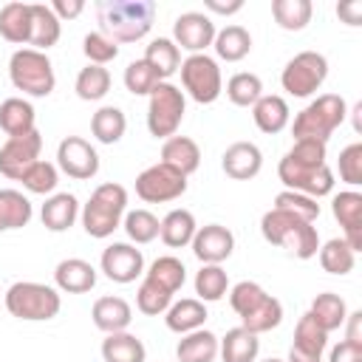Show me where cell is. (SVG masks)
Wrapping results in <instances>:
<instances>
[{"label": "cell", "instance_id": "obj_1", "mask_svg": "<svg viewBox=\"0 0 362 362\" xmlns=\"http://www.w3.org/2000/svg\"><path fill=\"white\" fill-rule=\"evenodd\" d=\"M328 147L314 139H297L291 150L277 164V178L291 192H303L308 198H322L334 192V170L328 167Z\"/></svg>", "mask_w": 362, "mask_h": 362}, {"label": "cell", "instance_id": "obj_2", "mask_svg": "<svg viewBox=\"0 0 362 362\" xmlns=\"http://www.w3.org/2000/svg\"><path fill=\"white\" fill-rule=\"evenodd\" d=\"M96 20H99V31L116 45L136 42L150 34L156 20V3L153 0H99Z\"/></svg>", "mask_w": 362, "mask_h": 362}, {"label": "cell", "instance_id": "obj_3", "mask_svg": "<svg viewBox=\"0 0 362 362\" xmlns=\"http://www.w3.org/2000/svg\"><path fill=\"white\" fill-rule=\"evenodd\" d=\"M229 305L240 317V328L249 334H266L283 322V303L272 297L260 283L240 280L229 288Z\"/></svg>", "mask_w": 362, "mask_h": 362}, {"label": "cell", "instance_id": "obj_4", "mask_svg": "<svg viewBox=\"0 0 362 362\" xmlns=\"http://www.w3.org/2000/svg\"><path fill=\"white\" fill-rule=\"evenodd\" d=\"M260 235L272 246H280V249L291 252L300 260H311L320 252V232H317V226L303 221V218H294L288 212H280L274 206L269 212H263Z\"/></svg>", "mask_w": 362, "mask_h": 362}, {"label": "cell", "instance_id": "obj_5", "mask_svg": "<svg viewBox=\"0 0 362 362\" xmlns=\"http://www.w3.org/2000/svg\"><path fill=\"white\" fill-rule=\"evenodd\" d=\"M127 212V189L116 181H107V184H99L88 204L82 206L79 218H82V229L90 235V238H110L119 226H122V218Z\"/></svg>", "mask_w": 362, "mask_h": 362}, {"label": "cell", "instance_id": "obj_6", "mask_svg": "<svg viewBox=\"0 0 362 362\" xmlns=\"http://www.w3.org/2000/svg\"><path fill=\"white\" fill-rule=\"evenodd\" d=\"M348 119V105L339 93H322L317 96L314 102H308L297 116H294V124H291V133H294V141L297 139H314V141H322L328 144L331 133Z\"/></svg>", "mask_w": 362, "mask_h": 362}, {"label": "cell", "instance_id": "obj_7", "mask_svg": "<svg viewBox=\"0 0 362 362\" xmlns=\"http://www.w3.org/2000/svg\"><path fill=\"white\" fill-rule=\"evenodd\" d=\"M62 308V297L54 286L45 283H34V280H20L11 283L6 291V311L17 320L25 322H42V320H54Z\"/></svg>", "mask_w": 362, "mask_h": 362}, {"label": "cell", "instance_id": "obj_8", "mask_svg": "<svg viewBox=\"0 0 362 362\" xmlns=\"http://www.w3.org/2000/svg\"><path fill=\"white\" fill-rule=\"evenodd\" d=\"M8 76H11V85L28 96H48L57 85V76H54V65L48 59V54L42 51H34V48H20L11 54L8 59Z\"/></svg>", "mask_w": 362, "mask_h": 362}, {"label": "cell", "instance_id": "obj_9", "mask_svg": "<svg viewBox=\"0 0 362 362\" xmlns=\"http://www.w3.org/2000/svg\"><path fill=\"white\" fill-rule=\"evenodd\" d=\"M187 99L184 90L173 82H158L147 96V130L156 139H170L184 122Z\"/></svg>", "mask_w": 362, "mask_h": 362}, {"label": "cell", "instance_id": "obj_10", "mask_svg": "<svg viewBox=\"0 0 362 362\" xmlns=\"http://www.w3.org/2000/svg\"><path fill=\"white\" fill-rule=\"evenodd\" d=\"M325 76H328V59L320 51H300L286 62L280 74V85L288 96L305 99L322 88Z\"/></svg>", "mask_w": 362, "mask_h": 362}, {"label": "cell", "instance_id": "obj_11", "mask_svg": "<svg viewBox=\"0 0 362 362\" xmlns=\"http://www.w3.org/2000/svg\"><path fill=\"white\" fill-rule=\"evenodd\" d=\"M181 85L198 105H212L223 93V76L209 54H189L181 62Z\"/></svg>", "mask_w": 362, "mask_h": 362}, {"label": "cell", "instance_id": "obj_12", "mask_svg": "<svg viewBox=\"0 0 362 362\" xmlns=\"http://www.w3.org/2000/svg\"><path fill=\"white\" fill-rule=\"evenodd\" d=\"M187 192V175L167 164H150L136 175V195L144 204H167Z\"/></svg>", "mask_w": 362, "mask_h": 362}, {"label": "cell", "instance_id": "obj_13", "mask_svg": "<svg viewBox=\"0 0 362 362\" xmlns=\"http://www.w3.org/2000/svg\"><path fill=\"white\" fill-rule=\"evenodd\" d=\"M57 170H62L68 178L90 181L99 173V156L82 136H65L57 147Z\"/></svg>", "mask_w": 362, "mask_h": 362}, {"label": "cell", "instance_id": "obj_14", "mask_svg": "<svg viewBox=\"0 0 362 362\" xmlns=\"http://www.w3.org/2000/svg\"><path fill=\"white\" fill-rule=\"evenodd\" d=\"M42 150V136L40 130L23 133V136H8L6 144L0 147V173L11 181H17L37 158Z\"/></svg>", "mask_w": 362, "mask_h": 362}, {"label": "cell", "instance_id": "obj_15", "mask_svg": "<svg viewBox=\"0 0 362 362\" xmlns=\"http://www.w3.org/2000/svg\"><path fill=\"white\" fill-rule=\"evenodd\" d=\"M215 40V23L204 11H184L173 23V42L189 54H206Z\"/></svg>", "mask_w": 362, "mask_h": 362}, {"label": "cell", "instance_id": "obj_16", "mask_svg": "<svg viewBox=\"0 0 362 362\" xmlns=\"http://www.w3.org/2000/svg\"><path fill=\"white\" fill-rule=\"evenodd\" d=\"M99 266H102L107 280L127 286L139 274H144V255L133 243H110V246H105V252L99 257Z\"/></svg>", "mask_w": 362, "mask_h": 362}, {"label": "cell", "instance_id": "obj_17", "mask_svg": "<svg viewBox=\"0 0 362 362\" xmlns=\"http://www.w3.org/2000/svg\"><path fill=\"white\" fill-rule=\"evenodd\" d=\"M192 255L201 260V263H215L221 266L232 249H235V235L221 226V223H206V226H198L195 229V238H192Z\"/></svg>", "mask_w": 362, "mask_h": 362}, {"label": "cell", "instance_id": "obj_18", "mask_svg": "<svg viewBox=\"0 0 362 362\" xmlns=\"http://www.w3.org/2000/svg\"><path fill=\"white\" fill-rule=\"evenodd\" d=\"M331 212L342 226V240L354 252H362V195L356 189H342L334 195Z\"/></svg>", "mask_w": 362, "mask_h": 362}, {"label": "cell", "instance_id": "obj_19", "mask_svg": "<svg viewBox=\"0 0 362 362\" xmlns=\"http://www.w3.org/2000/svg\"><path fill=\"white\" fill-rule=\"evenodd\" d=\"M221 170L232 181H249L263 170V153L255 141H235L221 156Z\"/></svg>", "mask_w": 362, "mask_h": 362}, {"label": "cell", "instance_id": "obj_20", "mask_svg": "<svg viewBox=\"0 0 362 362\" xmlns=\"http://www.w3.org/2000/svg\"><path fill=\"white\" fill-rule=\"evenodd\" d=\"M54 283H57V291L85 294L96 286V269L82 257H65L54 269Z\"/></svg>", "mask_w": 362, "mask_h": 362}, {"label": "cell", "instance_id": "obj_21", "mask_svg": "<svg viewBox=\"0 0 362 362\" xmlns=\"http://www.w3.org/2000/svg\"><path fill=\"white\" fill-rule=\"evenodd\" d=\"M90 320H93V325H96L99 331H105V334H119V331H127V325H130V320H133V308H130V303H127L124 297L107 294V297H99V300L93 303Z\"/></svg>", "mask_w": 362, "mask_h": 362}, {"label": "cell", "instance_id": "obj_22", "mask_svg": "<svg viewBox=\"0 0 362 362\" xmlns=\"http://www.w3.org/2000/svg\"><path fill=\"white\" fill-rule=\"evenodd\" d=\"M161 164L178 170L181 175H192L201 167V147L189 136H170L161 144Z\"/></svg>", "mask_w": 362, "mask_h": 362}, {"label": "cell", "instance_id": "obj_23", "mask_svg": "<svg viewBox=\"0 0 362 362\" xmlns=\"http://www.w3.org/2000/svg\"><path fill=\"white\" fill-rule=\"evenodd\" d=\"M252 119H255V124H257L260 133L274 136V133H280V130L288 127L291 110H288V102H286L283 96H277V93H263V96L252 105Z\"/></svg>", "mask_w": 362, "mask_h": 362}, {"label": "cell", "instance_id": "obj_24", "mask_svg": "<svg viewBox=\"0 0 362 362\" xmlns=\"http://www.w3.org/2000/svg\"><path fill=\"white\" fill-rule=\"evenodd\" d=\"M76 218H79V201L71 192H54L40 209V221L48 232H68Z\"/></svg>", "mask_w": 362, "mask_h": 362}, {"label": "cell", "instance_id": "obj_25", "mask_svg": "<svg viewBox=\"0 0 362 362\" xmlns=\"http://www.w3.org/2000/svg\"><path fill=\"white\" fill-rule=\"evenodd\" d=\"M206 305L198 300V297H184V300H175V303H170V308L164 311V322H167V328L170 331H175V334H189V331H198V328H204V322H206Z\"/></svg>", "mask_w": 362, "mask_h": 362}, {"label": "cell", "instance_id": "obj_26", "mask_svg": "<svg viewBox=\"0 0 362 362\" xmlns=\"http://www.w3.org/2000/svg\"><path fill=\"white\" fill-rule=\"evenodd\" d=\"M59 34H62V23L51 11V6L31 3V37H28V45L34 51H42L45 54L51 45L59 42Z\"/></svg>", "mask_w": 362, "mask_h": 362}, {"label": "cell", "instance_id": "obj_27", "mask_svg": "<svg viewBox=\"0 0 362 362\" xmlns=\"http://www.w3.org/2000/svg\"><path fill=\"white\" fill-rule=\"evenodd\" d=\"M0 37L14 45H28L31 37V3H6L0 8Z\"/></svg>", "mask_w": 362, "mask_h": 362}, {"label": "cell", "instance_id": "obj_28", "mask_svg": "<svg viewBox=\"0 0 362 362\" xmlns=\"http://www.w3.org/2000/svg\"><path fill=\"white\" fill-rule=\"evenodd\" d=\"M260 354V339L257 334H249L246 328H229L218 339V356L223 362H255Z\"/></svg>", "mask_w": 362, "mask_h": 362}, {"label": "cell", "instance_id": "obj_29", "mask_svg": "<svg viewBox=\"0 0 362 362\" xmlns=\"http://www.w3.org/2000/svg\"><path fill=\"white\" fill-rule=\"evenodd\" d=\"M195 229H198V223H195V215H192L189 209H173V212H167V215L161 218L158 238H161L164 246H170V249H184V246L192 243Z\"/></svg>", "mask_w": 362, "mask_h": 362}, {"label": "cell", "instance_id": "obj_30", "mask_svg": "<svg viewBox=\"0 0 362 362\" xmlns=\"http://www.w3.org/2000/svg\"><path fill=\"white\" fill-rule=\"evenodd\" d=\"M37 113H34V105L23 96H8L6 102H0V127L8 133V136H23V133H31L37 130Z\"/></svg>", "mask_w": 362, "mask_h": 362}, {"label": "cell", "instance_id": "obj_31", "mask_svg": "<svg viewBox=\"0 0 362 362\" xmlns=\"http://www.w3.org/2000/svg\"><path fill=\"white\" fill-rule=\"evenodd\" d=\"M178 362H215L218 359V337L206 328L189 331L175 345Z\"/></svg>", "mask_w": 362, "mask_h": 362}, {"label": "cell", "instance_id": "obj_32", "mask_svg": "<svg viewBox=\"0 0 362 362\" xmlns=\"http://www.w3.org/2000/svg\"><path fill=\"white\" fill-rule=\"evenodd\" d=\"M156 74L161 82H167L178 68H181V48L170 40V37H156L147 48H144V57H141Z\"/></svg>", "mask_w": 362, "mask_h": 362}, {"label": "cell", "instance_id": "obj_33", "mask_svg": "<svg viewBox=\"0 0 362 362\" xmlns=\"http://www.w3.org/2000/svg\"><path fill=\"white\" fill-rule=\"evenodd\" d=\"M102 359L105 362H144L147 348L136 334L119 331V334H107L102 339Z\"/></svg>", "mask_w": 362, "mask_h": 362}, {"label": "cell", "instance_id": "obj_34", "mask_svg": "<svg viewBox=\"0 0 362 362\" xmlns=\"http://www.w3.org/2000/svg\"><path fill=\"white\" fill-rule=\"evenodd\" d=\"M212 48H215L218 59H223V62H240L252 51V34L243 25H226V28L215 31Z\"/></svg>", "mask_w": 362, "mask_h": 362}, {"label": "cell", "instance_id": "obj_35", "mask_svg": "<svg viewBox=\"0 0 362 362\" xmlns=\"http://www.w3.org/2000/svg\"><path fill=\"white\" fill-rule=\"evenodd\" d=\"M308 314L314 317V322H317L325 334H331V331L342 328V322H345V317H348V305H345V300H342L339 294L322 291V294H317V297L311 300Z\"/></svg>", "mask_w": 362, "mask_h": 362}, {"label": "cell", "instance_id": "obj_36", "mask_svg": "<svg viewBox=\"0 0 362 362\" xmlns=\"http://www.w3.org/2000/svg\"><path fill=\"white\" fill-rule=\"evenodd\" d=\"M34 209L31 201L17 189H0V232L28 226Z\"/></svg>", "mask_w": 362, "mask_h": 362}, {"label": "cell", "instance_id": "obj_37", "mask_svg": "<svg viewBox=\"0 0 362 362\" xmlns=\"http://www.w3.org/2000/svg\"><path fill=\"white\" fill-rule=\"evenodd\" d=\"M127 130V116L122 113V107L116 105H105L93 113L90 119V133L96 136V141L102 144H116Z\"/></svg>", "mask_w": 362, "mask_h": 362}, {"label": "cell", "instance_id": "obj_38", "mask_svg": "<svg viewBox=\"0 0 362 362\" xmlns=\"http://www.w3.org/2000/svg\"><path fill=\"white\" fill-rule=\"evenodd\" d=\"M311 0H272V17L283 31H303L311 23Z\"/></svg>", "mask_w": 362, "mask_h": 362}, {"label": "cell", "instance_id": "obj_39", "mask_svg": "<svg viewBox=\"0 0 362 362\" xmlns=\"http://www.w3.org/2000/svg\"><path fill=\"white\" fill-rule=\"evenodd\" d=\"M144 277H147L150 283L161 286L164 291L175 294V291L184 286V280H187V269H184V263H181L178 257L161 255V257H156V260L150 263V269L144 272Z\"/></svg>", "mask_w": 362, "mask_h": 362}, {"label": "cell", "instance_id": "obj_40", "mask_svg": "<svg viewBox=\"0 0 362 362\" xmlns=\"http://www.w3.org/2000/svg\"><path fill=\"white\" fill-rule=\"evenodd\" d=\"M317 257H320L322 272H328V274H339V277L348 274V272L354 269V263H356V252H354L342 238H331L328 243H320Z\"/></svg>", "mask_w": 362, "mask_h": 362}, {"label": "cell", "instance_id": "obj_41", "mask_svg": "<svg viewBox=\"0 0 362 362\" xmlns=\"http://www.w3.org/2000/svg\"><path fill=\"white\" fill-rule=\"evenodd\" d=\"M74 90L82 102H99L102 96H107L110 90V71L102 68V65H85L79 74H76V82H74Z\"/></svg>", "mask_w": 362, "mask_h": 362}, {"label": "cell", "instance_id": "obj_42", "mask_svg": "<svg viewBox=\"0 0 362 362\" xmlns=\"http://www.w3.org/2000/svg\"><path fill=\"white\" fill-rule=\"evenodd\" d=\"M263 96V79L249 71H238L226 82V99L238 107H252Z\"/></svg>", "mask_w": 362, "mask_h": 362}, {"label": "cell", "instance_id": "obj_43", "mask_svg": "<svg viewBox=\"0 0 362 362\" xmlns=\"http://www.w3.org/2000/svg\"><path fill=\"white\" fill-rule=\"evenodd\" d=\"M229 291V277L221 266L215 263H204L195 274V294L201 303H218L223 294Z\"/></svg>", "mask_w": 362, "mask_h": 362}, {"label": "cell", "instance_id": "obj_44", "mask_svg": "<svg viewBox=\"0 0 362 362\" xmlns=\"http://www.w3.org/2000/svg\"><path fill=\"white\" fill-rule=\"evenodd\" d=\"M122 226H124L127 238H130L136 246H144V243H150V240L158 238L161 221H158L150 209H130V212H124Z\"/></svg>", "mask_w": 362, "mask_h": 362}, {"label": "cell", "instance_id": "obj_45", "mask_svg": "<svg viewBox=\"0 0 362 362\" xmlns=\"http://www.w3.org/2000/svg\"><path fill=\"white\" fill-rule=\"evenodd\" d=\"M17 181H23V187H25L28 192H34V195H48V192H54L57 184H59V170H57V164L37 158Z\"/></svg>", "mask_w": 362, "mask_h": 362}, {"label": "cell", "instance_id": "obj_46", "mask_svg": "<svg viewBox=\"0 0 362 362\" xmlns=\"http://www.w3.org/2000/svg\"><path fill=\"white\" fill-rule=\"evenodd\" d=\"M274 209L288 212V215H294V218H303V221H308V223H314V221L320 218V204H317L314 198H308V195H303V192H291V189H283V192L274 195Z\"/></svg>", "mask_w": 362, "mask_h": 362}, {"label": "cell", "instance_id": "obj_47", "mask_svg": "<svg viewBox=\"0 0 362 362\" xmlns=\"http://www.w3.org/2000/svg\"><path fill=\"white\" fill-rule=\"evenodd\" d=\"M291 345L322 356V351H325V345H328V334H325V331L314 322V317L305 311V314L297 320V325H294V342H291Z\"/></svg>", "mask_w": 362, "mask_h": 362}, {"label": "cell", "instance_id": "obj_48", "mask_svg": "<svg viewBox=\"0 0 362 362\" xmlns=\"http://www.w3.org/2000/svg\"><path fill=\"white\" fill-rule=\"evenodd\" d=\"M170 303H173V294H170V291H164L161 286L150 283L147 277L141 280V286H139V291H136V308H139L141 314L158 317V314H164V311L170 308Z\"/></svg>", "mask_w": 362, "mask_h": 362}, {"label": "cell", "instance_id": "obj_49", "mask_svg": "<svg viewBox=\"0 0 362 362\" xmlns=\"http://www.w3.org/2000/svg\"><path fill=\"white\" fill-rule=\"evenodd\" d=\"M158 74L144 62V59H133L127 68H124V88L133 93V96H150V90L158 85Z\"/></svg>", "mask_w": 362, "mask_h": 362}, {"label": "cell", "instance_id": "obj_50", "mask_svg": "<svg viewBox=\"0 0 362 362\" xmlns=\"http://www.w3.org/2000/svg\"><path fill=\"white\" fill-rule=\"evenodd\" d=\"M82 51H85V57H88V65H102V68L119 57V45H116L113 40H107L102 31L85 34Z\"/></svg>", "mask_w": 362, "mask_h": 362}, {"label": "cell", "instance_id": "obj_51", "mask_svg": "<svg viewBox=\"0 0 362 362\" xmlns=\"http://www.w3.org/2000/svg\"><path fill=\"white\" fill-rule=\"evenodd\" d=\"M337 167H339V178L348 187H359L362 184V141L348 144L339 153V164Z\"/></svg>", "mask_w": 362, "mask_h": 362}, {"label": "cell", "instance_id": "obj_52", "mask_svg": "<svg viewBox=\"0 0 362 362\" xmlns=\"http://www.w3.org/2000/svg\"><path fill=\"white\" fill-rule=\"evenodd\" d=\"M328 362H362V348L342 339V342H337V345L331 348Z\"/></svg>", "mask_w": 362, "mask_h": 362}, {"label": "cell", "instance_id": "obj_53", "mask_svg": "<svg viewBox=\"0 0 362 362\" xmlns=\"http://www.w3.org/2000/svg\"><path fill=\"white\" fill-rule=\"evenodd\" d=\"M51 11L59 17V23L62 20H74V17H79L85 11V0H54Z\"/></svg>", "mask_w": 362, "mask_h": 362}, {"label": "cell", "instance_id": "obj_54", "mask_svg": "<svg viewBox=\"0 0 362 362\" xmlns=\"http://www.w3.org/2000/svg\"><path fill=\"white\" fill-rule=\"evenodd\" d=\"M337 17L345 25H362V0H345L337 6Z\"/></svg>", "mask_w": 362, "mask_h": 362}, {"label": "cell", "instance_id": "obj_55", "mask_svg": "<svg viewBox=\"0 0 362 362\" xmlns=\"http://www.w3.org/2000/svg\"><path fill=\"white\" fill-rule=\"evenodd\" d=\"M342 325H345V342L362 348V311H348Z\"/></svg>", "mask_w": 362, "mask_h": 362}, {"label": "cell", "instance_id": "obj_56", "mask_svg": "<svg viewBox=\"0 0 362 362\" xmlns=\"http://www.w3.org/2000/svg\"><path fill=\"white\" fill-rule=\"evenodd\" d=\"M204 8L206 11H212V14H223V17H229V14H238L240 8H243V0H204Z\"/></svg>", "mask_w": 362, "mask_h": 362}, {"label": "cell", "instance_id": "obj_57", "mask_svg": "<svg viewBox=\"0 0 362 362\" xmlns=\"http://www.w3.org/2000/svg\"><path fill=\"white\" fill-rule=\"evenodd\" d=\"M286 362H322V356H320V354H311V351H303V348H297V345H291Z\"/></svg>", "mask_w": 362, "mask_h": 362}, {"label": "cell", "instance_id": "obj_58", "mask_svg": "<svg viewBox=\"0 0 362 362\" xmlns=\"http://www.w3.org/2000/svg\"><path fill=\"white\" fill-rule=\"evenodd\" d=\"M348 113L354 116V130H356V133H362V116H359V113H362V102H356V105H354Z\"/></svg>", "mask_w": 362, "mask_h": 362}, {"label": "cell", "instance_id": "obj_59", "mask_svg": "<svg viewBox=\"0 0 362 362\" xmlns=\"http://www.w3.org/2000/svg\"><path fill=\"white\" fill-rule=\"evenodd\" d=\"M263 362H283V359H277V356H272V359H263Z\"/></svg>", "mask_w": 362, "mask_h": 362}]
</instances>
